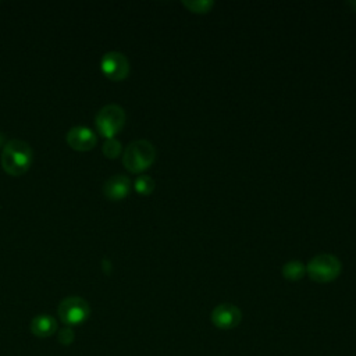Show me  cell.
Here are the masks:
<instances>
[{
    "label": "cell",
    "mask_w": 356,
    "mask_h": 356,
    "mask_svg": "<svg viewBox=\"0 0 356 356\" xmlns=\"http://www.w3.org/2000/svg\"><path fill=\"white\" fill-rule=\"evenodd\" d=\"M33 160V152L28 142L22 139L8 140L0 156L1 167L6 172L14 177H19L28 171Z\"/></svg>",
    "instance_id": "1"
},
{
    "label": "cell",
    "mask_w": 356,
    "mask_h": 356,
    "mask_svg": "<svg viewBox=\"0 0 356 356\" xmlns=\"http://www.w3.org/2000/svg\"><path fill=\"white\" fill-rule=\"evenodd\" d=\"M156 160V149L146 139L131 142L122 153V164L131 172H142Z\"/></svg>",
    "instance_id": "2"
},
{
    "label": "cell",
    "mask_w": 356,
    "mask_h": 356,
    "mask_svg": "<svg viewBox=\"0 0 356 356\" xmlns=\"http://www.w3.org/2000/svg\"><path fill=\"white\" fill-rule=\"evenodd\" d=\"M342 270L341 260L331 253L316 254L306 266V274L310 280L325 284L334 281Z\"/></svg>",
    "instance_id": "3"
},
{
    "label": "cell",
    "mask_w": 356,
    "mask_h": 356,
    "mask_svg": "<svg viewBox=\"0 0 356 356\" xmlns=\"http://www.w3.org/2000/svg\"><path fill=\"white\" fill-rule=\"evenodd\" d=\"M97 131L108 138H114L125 124V111L118 104H106L96 114Z\"/></svg>",
    "instance_id": "4"
},
{
    "label": "cell",
    "mask_w": 356,
    "mask_h": 356,
    "mask_svg": "<svg viewBox=\"0 0 356 356\" xmlns=\"http://www.w3.org/2000/svg\"><path fill=\"white\" fill-rule=\"evenodd\" d=\"M57 313L63 323L68 325H75V324H81L89 317L90 307L83 298L68 296L58 303Z\"/></svg>",
    "instance_id": "5"
},
{
    "label": "cell",
    "mask_w": 356,
    "mask_h": 356,
    "mask_svg": "<svg viewBox=\"0 0 356 356\" xmlns=\"http://www.w3.org/2000/svg\"><path fill=\"white\" fill-rule=\"evenodd\" d=\"M103 74L113 81H122L129 72V61L120 51H107L100 60Z\"/></svg>",
    "instance_id": "6"
},
{
    "label": "cell",
    "mask_w": 356,
    "mask_h": 356,
    "mask_svg": "<svg viewBox=\"0 0 356 356\" xmlns=\"http://www.w3.org/2000/svg\"><path fill=\"white\" fill-rule=\"evenodd\" d=\"M211 323L220 330H232L242 321V312L232 303H221L211 310Z\"/></svg>",
    "instance_id": "7"
},
{
    "label": "cell",
    "mask_w": 356,
    "mask_h": 356,
    "mask_svg": "<svg viewBox=\"0 0 356 356\" xmlns=\"http://www.w3.org/2000/svg\"><path fill=\"white\" fill-rule=\"evenodd\" d=\"M65 140L72 149L86 152L95 147V145L97 143V136L90 128L83 125H75L67 132Z\"/></svg>",
    "instance_id": "8"
},
{
    "label": "cell",
    "mask_w": 356,
    "mask_h": 356,
    "mask_svg": "<svg viewBox=\"0 0 356 356\" xmlns=\"http://www.w3.org/2000/svg\"><path fill=\"white\" fill-rule=\"evenodd\" d=\"M131 189V181L124 174H117L106 179L103 185V193L110 200L124 199Z\"/></svg>",
    "instance_id": "9"
},
{
    "label": "cell",
    "mask_w": 356,
    "mask_h": 356,
    "mask_svg": "<svg viewBox=\"0 0 356 356\" xmlns=\"http://www.w3.org/2000/svg\"><path fill=\"white\" fill-rule=\"evenodd\" d=\"M57 330V321L50 314L35 316L31 321V332L38 338H47Z\"/></svg>",
    "instance_id": "10"
},
{
    "label": "cell",
    "mask_w": 356,
    "mask_h": 356,
    "mask_svg": "<svg viewBox=\"0 0 356 356\" xmlns=\"http://www.w3.org/2000/svg\"><path fill=\"white\" fill-rule=\"evenodd\" d=\"M281 273L288 281H299L306 274V266L299 260H291L282 266Z\"/></svg>",
    "instance_id": "11"
},
{
    "label": "cell",
    "mask_w": 356,
    "mask_h": 356,
    "mask_svg": "<svg viewBox=\"0 0 356 356\" xmlns=\"http://www.w3.org/2000/svg\"><path fill=\"white\" fill-rule=\"evenodd\" d=\"M182 6L188 8L191 13L206 14L214 7V1L211 0H184Z\"/></svg>",
    "instance_id": "12"
},
{
    "label": "cell",
    "mask_w": 356,
    "mask_h": 356,
    "mask_svg": "<svg viewBox=\"0 0 356 356\" xmlns=\"http://www.w3.org/2000/svg\"><path fill=\"white\" fill-rule=\"evenodd\" d=\"M154 181L152 177L149 175H139L135 182H134V186H135V191L140 195H150L154 189Z\"/></svg>",
    "instance_id": "13"
},
{
    "label": "cell",
    "mask_w": 356,
    "mask_h": 356,
    "mask_svg": "<svg viewBox=\"0 0 356 356\" xmlns=\"http://www.w3.org/2000/svg\"><path fill=\"white\" fill-rule=\"evenodd\" d=\"M121 142L115 138H108L104 140L103 146H102V150H103V154L108 159H115L117 156H120L121 153Z\"/></svg>",
    "instance_id": "14"
},
{
    "label": "cell",
    "mask_w": 356,
    "mask_h": 356,
    "mask_svg": "<svg viewBox=\"0 0 356 356\" xmlns=\"http://www.w3.org/2000/svg\"><path fill=\"white\" fill-rule=\"evenodd\" d=\"M74 339V331L71 328H63L60 332H58V341L64 345H68L71 343Z\"/></svg>",
    "instance_id": "15"
},
{
    "label": "cell",
    "mask_w": 356,
    "mask_h": 356,
    "mask_svg": "<svg viewBox=\"0 0 356 356\" xmlns=\"http://www.w3.org/2000/svg\"><path fill=\"white\" fill-rule=\"evenodd\" d=\"M348 4L356 10V1H350V3H348Z\"/></svg>",
    "instance_id": "16"
}]
</instances>
